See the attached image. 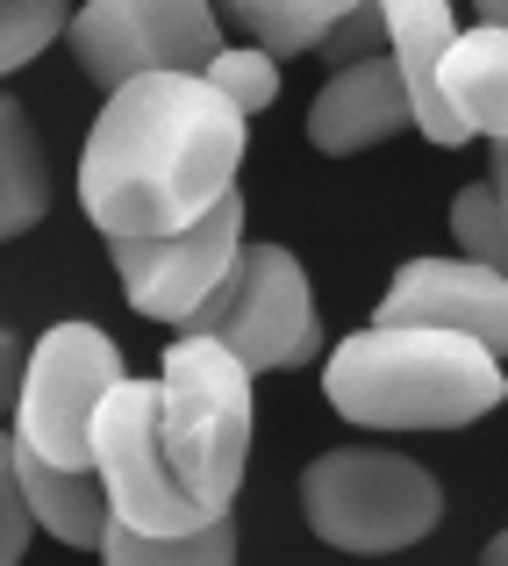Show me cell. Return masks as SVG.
<instances>
[{
	"instance_id": "cb8c5ba5",
	"label": "cell",
	"mask_w": 508,
	"mask_h": 566,
	"mask_svg": "<svg viewBox=\"0 0 508 566\" xmlns=\"http://www.w3.org/2000/svg\"><path fill=\"white\" fill-rule=\"evenodd\" d=\"M487 187H495L501 216H508V144H495V172H487Z\"/></svg>"
},
{
	"instance_id": "2e32d148",
	"label": "cell",
	"mask_w": 508,
	"mask_h": 566,
	"mask_svg": "<svg viewBox=\"0 0 508 566\" xmlns=\"http://www.w3.org/2000/svg\"><path fill=\"white\" fill-rule=\"evenodd\" d=\"M343 0H236L230 22L251 36V51H265L279 65V57H308L322 51V36L337 29Z\"/></svg>"
},
{
	"instance_id": "7c38bea8",
	"label": "cell",
	"mask_w": 508,
	"mask_h": 566,
	"mask_svg": "<svg viewBox=\"0 0 508 566\" xmlns=\"http://www.w3.org/2000/svg\"><path fill=\"white\" fill-rule=\"evenodd\" d=\"M387 14V57L401 72V94H409V123L423 129L430 144H466V129L452 123L437 94V72H444V51L458 43V14L444 0H394Z\"/></svg>"
},
{
	"instance_id": "6da1fadb",
	"label": "cell",
	"mask_w": 508,
	"mask_h": 566,
	"mask_svg": "<svg viewBox=\"0 0 508 566\" xmlns=\"http://www.w3.org/2000/svg\"><path fill=\"white\" fill-rule=\"evenodd\" d=\"M244 115L208 80H137L100 101L80 151V208L108 244L172 237L236 193Z\"/></svg>"
},
{
	"instance_id": "d4e9b609",
	"label": "cell",
	"mask_w": 508,
	"mask_h": 566,
	"mask_svg": "<svg viewBox=\"0 0 508 566\" xmlns=\"http://www.w3.org/2000/svg\"><path fill=\"white\" fill-rule=\"evenodd\" d=\"M473 29H501V36H508V0H480V14H473Z\"/></svg>"
},
{
	"instance_id": "277c9868",
	"label": "cell",
	"mask_w": 508,
	"mask_h": 566,
	"mask_svg": "<svg viewBox=\"0 0 508 566\" xmlns=\"http://www.w3.org/2000/svg\"><path fill=\"white\" fill-rule=\"evenodd\" d=\"M301 516L337 553H409L437 531L444 488L430 467L387 444H337L308 459L301 473Z\"/></svg>"
},
{
	"instance_id": "7a4b0ae2",
	"label": "cell",
	"mask_w": 508,
	"mask_h": 566,
	"mask_svg": "<svg viewBox=\"0 0 508 566\" xmlns=\"http://www.w3.org/2000/svg\"><path fill=\"white\" fill-rule=\"evenodd\" d=\"M322 395L343 423L366 430H466L508 401L501 359L452 331H387L366 323L322 366Z\"/></svg>"
},
{
	"instance_id": "8992f818",
	"label": "cell",
	"mask_w": 508,
	"mask_h": 566,
	"mask_svg": "<svg viewBox=\"0 0 508 566\" xmlns=\"http://www.w3.org/2000/svg\"><path fill=\"white\" fill-rule=\"evenodd\" d=\"M187 337L222 345L251 380L308 366L322 345V316H316V287H308L301 259L287 244H244L236 273L215 287V302L193 316Z\"/></svg>"
},
{
	"instance_id": "ac0fdd59",
	"label": "cell",
	"mask_w": 508,
	"mask_h": 566,
	"mask_svg": "<svg viewBox=\"0 0 508 566\" xmlns=\"http://www.w3.org/2000/svg\"><path fill=\"white\" fill-rule=\"evenodd\" d=\"M452 230H458V251H466L473 265H487L495 280H508V216H501V201H495V187H487V180L458 187Z\"/></svg>"
},
{
	"instance_id": "603a6c76",
	"label": "cell",
	"mask_w": 508,
	"mask_h": 566,
	"mask_svg": "<svg viewBox=\"0 0 508 566\" xmlns=\"http://www.w3.org/2000/svg\"><path fill=\"white\" fill-rule=\"evenodd\" d=\"M22 366H29V352H22V337L0 323V416H14V387H22Z\"/></svg>"
},
{
	"instance_id": "e0dca14e",
	"label": "cell",
	"mask_w": 508,
	"mask_h": 566,
	"mask_svg": "<svg viewBox=\"0 0 508 566\" xmlns=\"http://www.w3.org/2000/svg\"><path fill=\"white\" fill-rule=\"evenodd\" d=\"M100 566H236V524L222 516V524L187 531V538H137V531L108 524Z\"/></svg>"
},
{
	"instance_id": "30bf717a",
	"label": "cell",
	"mask_w": 508,
	"mask_h": 566,
	"mask_svg": "<svg viewBox=\"0 0 508 566\" xmlns=\"http://www.w3.org/2000/svg\"><path fill=\"white\" fill-rule=\"evenodd\" d=\"M372 323H387V331H401V323H415V331H452V337H466V345L508 359V280H495L473 259H409L394 273V287L380 294Z\"/></svg>"
},
{
	"instance_id": "9a60e30c",
	"label": "cell",
	"mask_w": 508,
	"mask_h": 566,
	"mask_svg": "<svg viewBox=\"0 0 508 566\" xmlns=\"http://www.w3.org/2000/svg\"><path fill=\"white\" fill-rule=\"evenodd\" d=\"M51 216V166H43V137L14 94H0V244Z\"/></svg>"
},
{
	"instance_id": "8fae6325",
	"label": "cell",
	"mask_w": 508,
	"mask_h": 566,
	"mask_svg": "<svg viewBox=\"0 0 508 566\" xmlns=\"http://www.w3.org/2000/svg\"><path fill=\"white\" fill-rule=\"evenodd\" d=\"M401 129H415V123H409V94H401L394 57H366L351 72H330V86L308 108V144L322 158L372 151V144L401 137Z\"/></svg>"
},
{
	"instance_id": "4fadbf2b",
	"label": "cell",
	"mask_w": 508,
	"mask_h": 566,
	"mask_svg": "<svg viewBox=\"0 0 508 566\" xmlns=\"http://www.w3.org/2000/svg\"><path fill=\"white\" fill-rule=\"evenodd\" d=\"M437 94L466 137L508 144V36L501 29H458V43L444 51Z\"/></svg>"
},
{
	"instance_id": "ffe728a7",
	"label": "cell",
	"mask_w": 508,
	"mask_h": 566,
	"mask_svg": "<svg viewBox=\"0 0 508 566\" xmlns=\"http://www.w3.org/2000/svg\"><path fill=\"white\" fill-rule=\"evenodd\" d=\"M72 14L57 0H0V80L22 72L29 57H43V43L65 36Z\"/></svg>"
},
{
	"instance_id": "5b68a950",
	"label": "cell",
	"mask_w": 508,
	"mask_h": 566,
	"mask_svg": "<svg viewBox=\"0 0 508 566\" xmlns=\"http://www.w3.org/2000/svg\"><path fill=\"white\" fill-rule=\"evenodd\" d=\"M123 380V352L100 323H51L14 387V444L57 473H94V423Z\"/></svg>"
},
{
	"instance_id": "5bb4252c",
	"label": "cell",
	"mask_w": 508,
	"mask_h": 566,
	"mask_svg": "<svg viewBox=\"0 0 508 566\" xmlns=\"http://www.w3.org/2000/svg\"><path fill=\"white\" fill-rule=\"evenodd\" d=\"M14 488H22V510L36 531H51L57 545H72V553H100V538H108V495H100V473H57L43 467L36 452H22L14 444Z\"/></svg>"
},
{
	"instance_id": "7402d4cb",
	"label": "cell",
	"mask_w": 508,
	"mask_h": 566,
	"mask_svg": "<svg viewBox=\"0 0 508 566\" xmlns=\"http://www.w3.org/2000/svg\"><path fill=\"white\" fill-rule=\"evenodd\" d=\"M29 553V510L14 488V430L0 423V566H22Z\"/></svg>"
},
{
	"instance_id": "9c48e42d",
	"label": "cell",
	"mask_w": 508,
	"mask_h": 566,
	"mask_svg": "<svg viewBox=\"0 0 508 566\" xmlns=\"http://www.w3.org/2000/svg\"><path fill=\"white\" fill-rule=\"evenodd\" d=\"M244 244H251L244 201L230 193L215 216L187 222V230H172V237H144V244H108V259H115V273H123V302L137 308V316L193 331V316H201V308L215 302V287L236 273Z\"/></svg>"
},
{
	"instance_id": "d6986e66",
	"label": "cell",
	"mask_w": 508,
	"mask_h": 566,
	"mask_svg": "<svg viewBox=\"0 0 508 566\" xmlns=\"http://www.w3.org/2000/svg\"><path fill=\"white\" fill-rule=\"evenodd\" d=\"M208 86L251 123V115H265L279 101V65L265 51H251V43H222V57L208 65Z\"/></svg>"
},
{
	"instance_id": "484cf974",
	"label": "cell",
	"mask_w": 508,
	"mask_h": 566,
	"mask_svg": "<svg viewBox=\"0 0 508 566\" xmlns=\"http://www.w3.org/2000/svg\"><path fill=\"white\" fill-rule=\"evenodd\" d=\"M480 566H508V531H501V538H487V553H480Z\"/></svg>"
},
{
	"instance_id": "44dd1931",
	"label": "cell",
	"mask_w": 508,
	"mask_h": 566,
	"mask_svg": "<svg viewBox=\"0 0 508 566\" xmlns=\"http://www.w3.org/2000/svg\"><path fill=\"white\" fill-rule=\"evenodd\" d=\"M316 57H322L330 72H351V65H366V57H387V14L372 8V0H343L337 29L322 36Z\"/></svg>"
},
{
	"instance_id": "3957f363",
	"label": "cell",
	"mask_w": 508,
	"mask_h": 566,
	"mask_svg": "<svg viewBox=\"0 0 508 566\" xmlns=\"http://www.w3.org/2000/svg\"><path fill=\"white\" fill-rule=\"evenodd\" d=\"M158 423H166V459L208 516H230L236 488L251 467V374L208 337H179L158 374Z\"/></svg>"
},
{
	"instance_id": "ba28073f",
	"label": "cell",
	"mask_w": 508,
	"mask_h": 566,
	"mask_svg": "<svg viewBox=\"0 0 508 566\" xmlns=\"http://www.w3.org/2000/svg\"><path fill=\"white\" fill-rule=\"evenodd\" d=\"M94 473H100V495H108V516L123 531H137V538H187V531L222 524L179 488L166 459L158 380H123L108 395V409L94 423Z\"/></svg>"
},
{
	"instance_id": "52a82bcc",
	"label": "cell",
	"mask_w": 508,
	"mask_h": 566,
	"mask_svg": "<svg viewBox=\"0 0 508 566\" xmlns=\"http://www.w3.org/2000/svg\"><path fill=\"white\" fill-rule=\"evenodd\" d=\"M65 36L86 80L123 94L137 80H208L222 57V14L208 0H86Z\"/></svg>"
}]
</instances>
